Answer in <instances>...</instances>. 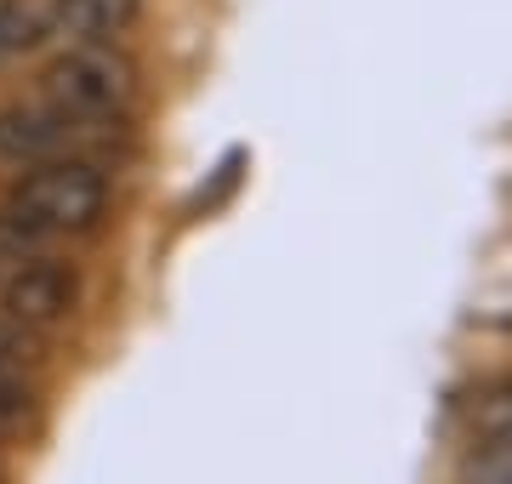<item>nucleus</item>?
I'll use <instances>...</instances> for the list:
<instances>
[{
	"label": "nucleus",
	"instance_id": "obj_2",
	"mask_svg": "<svg viewBox=\"0 0 512 484\" xmlns=\"http://www.w3.org/2000/svg\"><path fill=\"white\" fill-rule=\"evenodd\" d=\"M131 92H137L131 86V63L114 46H63L40 69V97L92 131L120 126L131 109Z\"/></svg>",
	"mask_w": 512,
	"mask_h": 484
},
{
	"label": "nucleus",
	"instance_id": "obj_6",
	"mask_svg": "<svg viewBox=\"0 0 512 484\" xmlns=\"http://www.w3.org/2000/svg\"><path fill=\"white\" fill-rule=\"evenodd\" d=\"M46 40H52L46 0H0V69L29 57V52H40Z\"/></svg>",
	"mask_w": 512,
	"mask_h": 484
},
{
	"label": "nucleus",
	"instance_id": "obj_9",
	"mask_svg": "<svg viewBox=\"0 0 512 484\" xmlns=\"http://www.w3.org/2000/svg\"><path fill=\"white\" fill-rule=\"evenodd\" d=\"M35 251H52V245H40L35 234H29V228H23L18 217L6 211V205H0V280H6L18 262H29Z\"/></svg>",
	"mask_w": 512,
	"mask_h": 484
},
{
	"label": "nucleus",
	"instance_id": "obj_7",
	"mask_svg": "<svg viewBox=\"0 0 512 484\" xmlns=\"http://www.w3.org/2000/svg\"><path fill=\"white\" fill-rule=\"evenodd\" d=\"M23 371H29V336L0 319V428H18L23 416H29Z\"/></svg>",
	"mask_w": 512,
	"mask_h": 484
},
{
	"label": "nucleus",
	"instance_id": "obj_4",
	"mask_svg": "<svg viewBox=\"0 0 512 484\" xmlns=\"http://www.w3.org/2000/svg\"><path fill=\"white\" fill-rule=\"evenodd\" d=\"M97 131L52 109L46 97L29 103H6L0 109V166H40L57 154H80V143H92Z\"/></svg>",
	"mask_w": 512,
	"mask_h": 484
},
{
	"label": "nucleus",
	"instance_id": "obj_5",
	"mask_svg": "<svg viewBox=\"0 0 512 484\" xmlns=\"http://www.w3.org/2000/svg\"><path fill=\"white\" fill-rule=\"evenodd\" d=\"M63 46H114L137 23V0H46Z\"/></svg>",
	"mask_w": 512,
	"mask_h": 484
},
{
	"label": "nucleus",
	"instance_id": "obj_3",
	"mask_svg": "<svg viewBox=\"0 0 512 484\" xmlns=\"http://www.w3.org/2000/svg\"><path fill=\"white\" fill-rule=\"evenodd\" d=\"M74 302H80V268L52 257V251H35L0 280V319L18 325L23 336L57 331L74 314Z\"/></svg>",
	"mask_w": 512,
	"mask_h": 484
},
{
	"label": "nucleus",
	"instance_id": "obj_8",
	"mask_svg": "<svg viewBox=\"0 0 512 484\" xmlns=\"http://www.w3.org/2000/svg\"><path fill=\"white\" fill-rule=\"evenodd\" d=\"M467 428H473L478 445H512V382L478 393L467 405Z\"/></svg>",
	"mask_w": 512,
	"mask_h": 484
},
{
	"label": "nucleus",
	"instance_id": "obj_11",
	"mask_svg": "<svg viewBox=\"0 0 512 484\" xmlns=\"http://www.w3.org/2000/svg\"><path fill=\"white\" fill-rule=\"evenodd\" d=\"M0 484H6V467H0Z\"/></svg>",
	"mask_w": 512,
	"mask_h": 484
},
{
	"label": "nucleus",
	"instance_id": "obj_10",
	"mask_svg": "<svg viewBox=\"0 0 512 484\" xmlns=\"http://www.w3.org/2000/svg\"><path fill=\"white\" fill-rule=\"evenodd\" d=\"M461 484H512V445H478L461 467Z\"/></svg>",
	"mask_w": 512,
	"mask_h": 484
},
{
	"label": "nucleus",
	"instance_id": "obj_1",
	"mask_svg": "<svg viewBox=\"0 0 512 484\" xmlns=\"http://www.w3.org/2000/svg\"><path fill=\"white\" fill-rule=\"evenodd\" d=\"M109 171L97 166L92 154H57V160H40V166H23L12 194H6V211L18 217L40 245L52 240H80L92 234L103 217H109Z\"/></svg>",
	"mask_w": 512,
	"mask_h": 484
}]
</instances>
